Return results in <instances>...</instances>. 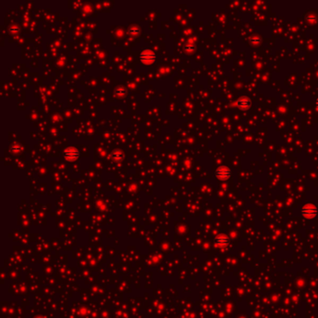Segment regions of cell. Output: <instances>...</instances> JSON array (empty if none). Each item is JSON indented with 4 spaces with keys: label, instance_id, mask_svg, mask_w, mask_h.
Here are the masks:
<instances>
[{
    "label": "cell",
    "instance_id": "obj_10",
    "mask_svg": "<svg viewBox=\"0 0 318 318\" xmlns=\"http://www.w3.org/2000/svg\"><path fill=\"white\" fill-rule=\"evenodd\" d=\"M250 42L252 43V44L254 45H256V44H260V43L261 42V38H257V37H254L250 39Z\"/></svg>",
    "mask_w": 318,
    "mask_h": 318
},
{
    "label": "cell",
    "instance_id": "obj_6",
    "mask_svg": "<svg viewBox=\"0 0 318 318\" xmlns=\"http://www.w3.org/2000/svg\"><path fill=\"white\" fill-rule=\"evenodd\" d=\"M216 242L220 245H226L229 244V239L226 236H219L216 239Z\"/></svg>",
    "mask_w": 318,
    "mask_h": 318
},
{
    "label": "cell",
    "instance_id": "obj_8",
    "mask_svg": "<svg viewBox=\"0 0 318 318\" xmlns=\"http://www.w3.org/2000/svg\"><path fill=\"white\" fill-rule=\"evenodd\" d=\"M115 92L118 94V95H124V94H126V93H127V91H126L124 88H122V87H120V88H118V89L115 91Z\"/></svg>",
    "mask_w": 318,
    "mask_h": 318
},
{
    "label": "cell",
    "instance_id": "obj_3",
    "mask_svg": "<svg viewBox=\"0 0 318 318\" xmlns=\"http://www.w3.org/2000/svg\"><path fill=\"white\" fill-rule=\"evenodd\" d=\"M141 61L145 64H152L156 59V54L153 52L151 50H145L141 53L140 55Z\"/></svg>",
    "mask_w": 318,
    "mask_h": 318
},
{
    "label": "cell",
    "instance_id": "obj_9",
    "mask_svg": "<svg viewBox=\"0 0 318 318\" xmlns=\"http://www.w3.org/2000/svg\"><path fill=\"white\" fill-rule=\"evenodd\" d=\"M306 20H307L309 22H311V23H314V22H316V17H315L314 15L311 14V15H308V16L306 17Z\"/></svg>",
    "mask_w": 318,
    "mask_h": 318
},
{
    "label": "cell",
    "instance_id": "obj_12",
    "mask_svg": "<svg viewBox=\"0 0 318 318\" xmlns=\"http://www.w3.org/2000/svg\"><path fill=\"white\" fill-rule=\"evenodd\" d=\"M315 106H316V107L318 108V98L315 100Z\"/></svg>",
    "mask_w": 318,
    "mask_h": 318
},
{
    "label": "cell",
    "instance_id": "obj_1",
    "mask_svg": "<svg viewBox=\"0 0 318 318\" xmlns=\"http://www.w3.org/2000/svg\"><path fill=\"white\" fill-rule=\"evenodd\" d=\"M231 174H232L231 170H230L229 167H226V166L218 167V168L216 170V173H214L216 176H217L219 180H221V181H225V180L229 179V178L231 176Z\"/></svg>",
    "mask_w": 318,
    "mask_h": 318
},
{
    "label": "cell",
    "instance_id": "obj_5",
    "mask_svg": "<svg viewBox=\"0 0 318 318\" xmlns=\"http://www.w3.org/2000/svg\"><path fill=\"white\" fill-rule=\"evenodd\" d=\"M251 100L249 99L248 97L244 96V97H242L240 98L238 101H237V106L242 109V110H247L249 107L251 106Z\"/></svg>",
    "mask_w": 318,
    "mask_h": 318
},
{
    "label": "cell",
    "instance_id": "obj_11",
    "mask_svg": "<svg viewBox=\"0 0 318 318\" xmlns=\"http://www.w3.org/2000/svg\"><path fill=\"white\" fill-rule=\"evenodd\" d=\"M130 33H134V34L137 33V34H138V33H139V30L137 29V28H131V29H130Z\"/></svg>",
    "mask_w": 318,
    "mask_h": 318
},
{
    "label": "cell",
    "instance_id": "obj_2",
    "mask_svg": "<svg viewBox=\"0 0 318 318\" xmlns=\"http://www.w3.org/2000/svg\"><path fill=\"white\" fill-rule=\"evenodd\" d=\"M302 214L306 218H314L317 214V208L315 207L314 204L312 203L305 204L302 209Z\"/></svg>",
    "mask_w": 318,
    "mask_h": 318
},
{
    "label": "cell",
    "instance_id": "obj_4",
    "mask_svg": "<svg viewBox=\"0 0 318 318\" xmlns=\"http://www.w3.org/2000/svg\"><path fill=\"white\" fill-rule=\"evenodd\" d=\"M64 157L68 160H74L80 157V151L76 148H68L64 150Z\"/></svg>",
    "mask_w": 318,
    "mask_h": 318
},
{
    "label": "cell",
    "instance_id": "obj_7",
    "mask_svg": "<svg viewBox=\"0 0 318 318\" xmlns=\"http://www.w3.org/2000/svg\"><path fill=\"white\" fill-rule=\"evenodd\" d=\"M112 155H113V158H114L115 160H122V157H123V154H122V152H120V151H118V150L114 151Z\"/></svg>",
    "mask_w": 318,
    "mask_h": 318
}]
</instances>
